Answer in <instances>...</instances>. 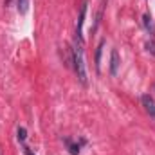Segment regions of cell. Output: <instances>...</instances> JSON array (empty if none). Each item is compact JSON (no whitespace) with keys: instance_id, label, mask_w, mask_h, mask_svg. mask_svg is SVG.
I'll list each match as a JSON object with an SVG mask.
<instances>
[{"instance_id":"1","label":"cell","mask_w":155,"mask_h":155,"mask_svg":"<svg viewBox=\"0 0 155 155\" xmlns=\"http://www.w3.org/2000/svg\"><path fill=\"white\" fill-rule=\"evenodd\" d=\"M72 63H74L78 79L83 85H87V67H85V56H83V43L78 40L74 41V47H72Z\"/></svg>"},{"instance_id":"2","label":"cell","mask_w":155,"mask_h":155,"mask_svg":"<svg viewBox=\"0 0 155 155\" xmlns=\"http://www.w3.org/2000/svg\"><path fill=\"white\" fill-rule=\"evenodd\" d=\"M85 15H87V2H83L78 16V25H76V40L83 43V24H85Z\"/></svg>"},{"instance_id":"3","label":"cell","mask_w":155,"mask_h":155,"mask_svg":"<svg viewBox=\"0 0 155 155\" xmlns=\"http://www.w3.org/2000/svg\"><path fill=\"white\" fill-rule=\"evenodd\" d=\"M141 103H143V107H144V110L148 112V116L155 119V101L153 97L150 96V94H144L143 97H141Z\"/></svg>"},{"instance_id":"4","label":"cell","mask_w":155,"mask_h":155,"mask_svg":"<svg viewBox=\"0 0 155 155\" xmlns=\"http://www.w3.org/2000/svg\"><path fill=\"white\" fill-rule=\"evenodd\" d=\"M117 67H119V54H117V51L114 49L112 54H110V72L114 76L117 74Z\"/></svg>"},{"instance_id":"5","label":"cell","mask_w":155,"mask_h":155,"mask_svg":"<svg viewBox=\"0 0 155 155\" xmlns=\"http://www.w3.org/2000/svg\"><path fill=\"white\" fill-rule=\"evenodd\" d=\"M16 7H18V13H20V15L27 13V7H29V0H16Z\"/></svg>"},{"instance_id":"6","label":"cell","mask_w":155,"mask_h":155,"mask_svg":"<svg viewBox=\"0 0 155 155\" xmlns=\"http://www.w3.org/2000/svg\"><path fill=\"white\" fill-rule=\"evenodd\" d=\"M143 20H144V25H146V29L153 33L155 27H153V22H152V16H150V15H144V16H143Z\"/></svg>"},{"instance_id":"7","label":"cell","mask_w":155,"mask_h":155,"mask_svg":"<svg viewBox=\"0 0 155 155\" xmlns=\"http://www.w3.org/2000/svg\"><path fill=\"white\" fill-rule=\"evenodd\" d=\"M101 49H103V41L99 43V47H97V51H96V69L99 71V63H101Z\"/></svg>"},{"instance_id":"8","label":"cell","mask_w":155,"mask_h":155,"mask_svg":"<svg viewBox=\"0 0 155 155\" xmlns=\"http://www.w3.org/2000/svg\"><path fill=\"white\" fill-rule=\"evenodd\" d=\"M65 143L69 144V150H71V153H72V155H78V153H79V146H76V144H72V143H71L69 139H65Z\"/></svg>"},{"instance_id":"9","label":"cell","mask_w":155,"mask_h":155,"mask_svg":"<svg viewBox=\"0 0 155 155\" xmlns=\"http://www.w3.org/2000/svg\"><path fill=\"white\" fill-rule=\"evenodd\" d=\"M16 137H18L20 143H24V141H25V128H18V135H16Z\"/></svg>"},{"instance_id":"10","label":"cell","mask_w":155,"mask_h":155,"mask_svg":"<svg viewBox=\"0 0 155 155\" xmlns=\"http://www.w3.org/2000/svg\"><path fill=\"white\" fill-rule=\"evenodd\" d=\"M148 51H152L155 54V40H152V41H148Z\"/></svg>"},{"instance_id":"11","label":"cell","mask_w":155,"mask_h":155,"mask_svg":"<svg viewBox=\"0 0 155 155\" xmlns=\"http://www.w3.org/2000/svg\"><path fill=\"white\" fill-rule=\"evenodd\" d=\"M24 152H25V155H35L31 150H29V148H27V146H24Z\"/></svg>"}]
</instances>
